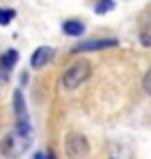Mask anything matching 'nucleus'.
I'll return each instance as SVG.
<instances>
[{"label":"nucleus","instance_id":"nucleus-1","mask_svg":"<svg viewBox=\"0 0 151 159\" xmlns=\"http://www.w3.org/2000/svg\"><path fill=\"white\" fill-rule=\"evenodd\" d=\"M91 77V64H89V60H78V62H73L67 71H65V75H62V86L65 89H78V86H82L87 80Z\"/></svg>","mask_w":151,"mask_h":159},{"label":"nucleus","instance_id":"nucleus-2","mask_svg":"<svg viewBox=\"0 0 151 159\" xmlns=\"http://www.w3.org/2000/svg\"><path fill=\"white\" fill-rule=\"evenodd\" d=\"M31 146L29 142V135H22V133H11L2 139V144H0V150H2V155L7 159H16V157H20L27 148Z\"/></svg>","mask_w":151,"mask_h":159},{"label":"nucleus","instance_id":"nucleus-3","mask_svg":"<svg viewBox=\"0 0 151 159\" xmlns=\"http://www.w3.org/2000/svg\"><path fill=\"white\" fill-rule=\"evenodd\" d=\"M65 150L71 159H85L89 155V142L80 133H69L65 137Z\"/></svg>","mask_w":151,"mask_h":159},{"label":"nucleus","instance_id":"nucleus-4","mask_svg":"<svg viewBox=\"0 0 151 159\" xmlns=\"http://www.w3.org/2000/svg\"><path fill=\"white\" fill-rule=\"evenodd\" d=\"M118 40H85L73 49V53H82V51H100V49H111L116 47Z\"/></svg>","mask_w":151,"mask_h":159},{"label":"nucleus","instance_id":"nucleus-5","mask_svg":"<svg viewBox=\"0 0 151 159\" xmlns=\"http://www.w3.org/2000/svg\"><path fill=\"white\" fill-rule=\"evenodd\" d=\"M51 57H53V49L51 47H38L33 51V55H31V66L33 69H40V66H45V64L51 62Z\"/></svg>","mask_w":151,"mask_h":159},{"label":"nucleus","instance_id":"nucleus-6","mask_svg":"<svg viewBox=\"0 0 151 159\" xmlns=\"http://www.w3.org/2000/svg\"><path fill=\"white\" fill-rule=\"evenodd\" d=\"M13 111H16V119H18V124H22L27 122V106H25V95L20 89H16L13 91Z\"/></svg>","mask_w":151,"mask_h":159},{"label":"nucleus","instance_id":"nucleus-7","mask_svg":"<svg viewBox=\"0 0 151 159\" xmlns=\"http://www.w3.org/2000/svg\"><path fill=\"white\" fill-rule=\"evenodd\" d=\"M62 31L67 35H71V38H78V35L85 33V25L80 22V20H67V22L62 25Z\"/></svg>","mask_w":151,"mask_h":159},{"label":"nucleus","instance_id":"nucleus-8","mask_svg":"<svg viewBox=\"0 0 151 159\" xmlns=\"http://www.w3.org/2000/svg\"><path fill=\"white\" fill-rule=\"evenodd\" d=\"M18 62V51L16 49H9L2 53V57H0V69H5V71H11Z\"/></svg>","mask_w":151,"mask_h":159},{"label":"nucleus","instance_id":"nucleus-9","mask_svg":"<svg viewBox=\"0 0 151 159\" xmlns=\"http://www.w3.org/2000/svg\"><path fill=\"white\" fill-rule=\"evenodd\" d=\"M113 7H116L113 0H98V2L93 5V11H96V13H107V11H111Z\"/></svg>","mask_w":151,"mask_h":159},{"label":"nucleus","instance_id":"nucleus-10","mask_svg":"<svg viewBox=\"0 0 151 159\" xmlns=\"http://www.w3.org/2000/svg\"><path fill=\"white\" fill-rule=\"evenodd\" d=\"M13 16H16L13 9H2V7H0V25H9L13 20Z\"/></svg>","mask_w":151,"mask_h":159},{"label":"nucleus","instance_id":"nucleus-11","mask_svg":"<svg viewBox=\"0 0 151 159\" xmlns=\"http://www.w3.org/2000/svg\"><path fill=\"white\" fill-rule=\"evenodd\" d=\"M142 89H144L147 95H151V66L147 69V73H144V77H142Z\"/></svg>","mask_w":151,"mask_h":159},{"label":"nucleus","instance_id":"nucleus-12","mask_svg":"<svg viewBox=\"0 0 151 159\" xmlns=\"http://www.w3.org/2000/svg\"><path fill=\"white\" fill-rule=\"evenodd\" d=\"M9 77V71H5V69H0V84L5 82V80Z\"/></svg>","mask_w":151,"mask_h":159},{"label":"nucleus","instance_id":"nucleus-13","mask_svg":"<svg viewBox=\"0 0 151 159\" xmlns=\"http://www.w3.org/2000/svg\"><path fill=\"white\" fill-rule=\"evenodd\" d=\"M140 40H142V44H144V47H147V44L151 47V38H149L147 33H142V38H140Z\"/></svg>","mask_w":151,"mask_h":159},{"label":"nucleus","instance_id":"nucleus-14","mask_svg":"<svg viewBox=\"0 0 151 159\" xmlns=\"http://www.w3.org/2000/svg\"><path fill=\"white\" fill-rule=\"evenodd\" d=\"M33 159H47V152H36Z\"/></svg>","mask_w":151,"mask_h":159},{"label":"nucleus","instance_id":"nucleus-15","mask_svg":"<svg viewBox=\"0 0 151 159\" xmlns=\"http://www.w3.org/2000/svg\"><path fill=\"white\" fill-rule=\"evenodd\" d=\"M47 159H53V155H51V152H47Z\"/></svg>","mask_w":151,"mask_h":159}]
</instances>
